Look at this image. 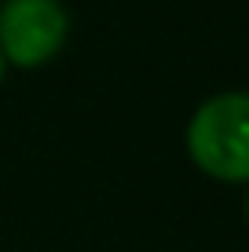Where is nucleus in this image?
I'll return each mask as SVG.
<instances>
[{"label":"nucleus","instance_id":"obj_4","mask_svg":"<svg viewBox=\"0 0 249 252\" xmlns=\"http://www.w3.org/2000/svg\"><path fill=\"white\" fill-rule=\"evenodd\" d=\"M246 220H249V197H246Z\"/></svg>","mask_w":249,"mask_h":252},{"label":"nucleus","instance_id":"obj_2","mask_svg":"<svg viewBox=\"0 0 249 252\" xmlns=\"http://www.w3.org/2000/svg\"><path fill=\"white\" fill-rule=\"evenodd\" d=\"M70 33V15L59 0H4L0 4V55L33 69L59 55Z\"/></svg>","mask_w":249,"mask_h":252},{"label":"nucleus","instance_id":"obj_1","mask_svg":"<svg viewBox=\"0 0 249 252\" xmlns=\"http://www.w3.org/2000/svg\"><path fill=\"white\" fill-rule=\"evenodd\" d=\"M187 154L209 179L249 183V92L202 102L187 125Z\"/></svg>","mask_w":249,"mask_h":252},{"label":"nucleus","instance_id":"obj_3","mask_svg":"<svg viewBox=\"0 0 249 252\" xmlns=\"http://www.w3.org/2000/svg\"><path fill=\"white\" fill-rule=\"evenodd\" d=\"M0 77H4V55H0Z\"/></svg>","mask_w":249,"mask_h":252}]
</instances>
